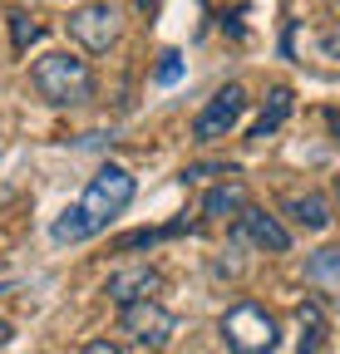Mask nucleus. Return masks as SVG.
<instances>
[{
	"mask_svg": "<svg viewBox=\"0 0 340 354\" xmlns=\"http://www.w3.org/2000/svg\"><path fill=\"white\" fill-rule=\"evenodd\" d=\"M30 84H35V94L45 104H55V109H79V104L94 99V69H89V59H79L69 50L39 55L30 64Z\"/></svg>",
	"mask_w": 340,
	"mask_h": 354,
	"instance_id": "1",
	"label": "nucleus"
},
{
	"mask_svg": "<svg viewBox=\"0 0 340 354\" xmlns=\"http://www.w3.org/2000/svg\"><path fill=\"white\" fill-rule=\"evenodd\" d=\"M217 335L232 354H276L281 344V320L257 300H237L227 315L217 320Z\"/></svg>",
	"mask_w": 340,
	"mask_h": 354,
	"instance_id": "2",
	"label": "nucleus"
},
{
	"mask_svg": "<svg viewBox=\"0 0 340 354\" xmlns=\"http://www.w3.org/2000/svg\"><path fill=\"white\" fill-rule=\"evenodd\" d=\"M134 192H138L134 172H129V167H118V162H104V167L89 177L84 197H79V212H84V221H89V232L99 236L114 216H123V212H129Z\"/></svg>",
	"mask_w": 340,
	"mask_h": 354,
	"instance_id": "3",
	"label": "nucleus"
},
{
	"mask_svg": "<svg viewBox=\"0 0 340 354\" xmlns=\"http://www.w3.org/2000/svg\"><path fill=\"white\" fill-rule=\"evenodd\" d=\"M118 335H129L138 349H163L168 339L178 335V315L158 300H138L118 310Z\"/></svg>",
	"mask_w": 340,
	"mask_h": 354,
	"instance_id": "4",
	"label": "nucleus"
},
{
	"mask_svg": "<svg viewBox=\"0 0 340 354\" xmlns=\"http://www.w3.org/2000/svg\"><path fill=\"white\" fill-rule=\"evenodd\" d=\"M118 30H123V15L118 6H109V0H89V6H79L69 15V39L84 44L89 55H104L118 44Z\"/></svg>",
	"mask_w": 340,
	"mask_h": 354,
	"instance_id": "5",
	"label": "nucleus"
},
{
	"mask_svg": "<svg viewBox=\"0 0 340 354\" xmlns=\"http://www.w3.org/2000/svg\"><path fill=\"white\" fill-rule=\"evenodd\" d=\"M242 113H247V88H242V84H222L217 94H212V99L197 109V118H193V138H197V143H217V138H227V133L242 123Z\"/></svg>",
	"mask_w": 340,
	"mask_h": 354,
	"instance_id": "6",
	"label": "nucleus"
},
{
	"mask_svg": "<svg viewBox=\"0 0 340 354\" xmlns=\"http://www.w3.org/2000/svg\"><path fill=\"white\" fill-rule=\"evenodd\" d=\"M232 236H237V241H247V246H257V251H286V246H291V232L281 227L276 216H267L262 207H242V212H237Z\"/></svg>",
	"mask_w": 340,
	"mask_h": 354,
	"instance_id": "7",
	"label": "nucleus"
},
{
	"mask_svg": "<svg viewBox=\"0 0 340 354\" xmlns=\"http://www.w3.org/2000/svg\"><path fill=\"white\" fill-rule=\"evenodd\" d=\"M163 290V276L153 266H129V271H114L109 276V300L123 310V305H138V300H153Z\"/></svg>",
	"mask_w": 340,
	"mask_h": 354,
	"instance_id": "8",
	"label": "nucleus"
},
{
	"mask_svg": "<svg viewBox=\"0 0 340 354\" xmlns=\"http://www.w3.org/2000/svg\"><path fill=\"white\" fill-rule=\"evenodd\" d=\"M281 207H286V216L296 221V227H306V232H325L335 221V212H330V202L321 192H291Z\"/></svg>",
	"mask_w": 340,
	"mask_h": 354,
	"instance_id": "9",
	"label": "nucleus"
},
{
	"mask_svg": "<svg viewBox=\"0 0 340 354\" xmlns=\"http://www.w3.org/2000/svg\"><path fill=\"white\" fill-rule=\"evenodd\" d=\"M291 109H296V94H291V88L286 84H276L271 88V94H267V104H262V113H257V123H251V138H271V133L291 118Z\"/></svg>",
	"mask_w": 340,
	"mask_h": 354,
	"instance_id": "10",
	"label": "nucleus"
},
{
	"mask_svg": "<svg viewBox=\"0 0 340 354\" xmlns=\"http://www.w3.org/2000/svg\"><path fill=\"white\" fill-rule=\"evenodd\" d=\"M183 232H193V221H188V216L168 221V227H138V232H123V236L114 241V251H118V256H129V251H143V246H158V241H173V236H183Z\"/></svg>",
	"mask_w": 340,
	"mask_h": 354,
	"instance_id": "11",
	"label": "nucleus"
},
{
	"mask_svg": "<svg viewBox=\"0 0 340 354\" xmlns=\"http://www.w3.org/2000/svg\"><path fill=\"white\" fill-rule=\"evenodd\" d=\"M247 207V187L242 183H217L202 197V216H237Z\"/></svg>",
	"mask_w": 340,
	"mask_h": 354,
	"instance_id": "12",
	"label": "nucleus"
},
{
	"mask_svg": "<svg viewBox=\"0 0 340 354\" xmlns=\"http://www.w3.org/2000/svg\"><path fill=\"white\" fill-rule=\"evenodd\" d=\"M325 349V310L316 300L301 305V344H296V354H321Z\"/></svg>",
	"mask_w": 340,
	"mask_h": 354,
	"instance_id": "13",
	"label": "nucleus"
},
{
	"mask_svg": "<svg viewBox=\"0 0 340 354\" xmlns=\"http://www.w3.org/2000/svg\"><path fill=\"white\" fill-rule=\"evenodd\" d=\"M50 236H55L60 246H79V241H89L94 232H89V221H84V212H79V207H64V212L50 221Z\"/></svg>",
	"mask_w": 340,
	"mask_h": 354,
	"instance_id": "14",
	"label": "nucleus"
},
{
	"mask_svg": "<svg viewBox=\"0 0 340 354\" xmlns=\"http://www.w3.org/2000/svg\"><path fill=\"white\" fill-rule=\"evenodd\" d=\"M6 25H10V44H15V55H25L30 44L45 39V25H39L30 10H10V15H6Z\"/></svg>",
	"mask_w": 340,
	"mask_h": 354,
	"instance_id": "15",
	"label": "nucleus"
},
{
	"mask_svg": "<svg viewBox=\"0 0 340 354\" xmlns=\"http://www.w3.org/2000/svg\"><path fill=\"white\" fill-rule=\"evenodd\" d=\"M306 276L311 281H340V246H325L306 261Z\"/></svg>",
	"mask_w": 340,
	"mask_h": 354,
	"instance_id": "16",
	"label": "nucleus"
},
{
	"mask_svg": "<svg viewBox=\"0 0 340 354\" xmlns=\"http://www.w3.org/2000/svg\"><path fill=\"white\" fill-rule=\"evenodd\" d=\"M153 79H158V84H178V79H183V55H178V50H163Z\"/></svg>",
	"mask_w": 340,
	"mask_h": 354,
	"instance_id": "17",
	"label": "nucleus"
},
{
	"mask_svg": "<svg viewBox=\"0 0 340 354\" xmlns=\"http://www.w3.org/2000/svg\"><path fill=\"white\" fill-rule=\"evenodd\" d=\"M321 55L325 59H340V30H325L321 35Z\"/></svg>",
	"mask_w": 340,
	"mask_h": 354,
	"instance_id": "18",
	"label": "nucleus"
},
{
	"mask_svg": "<svg viewBox=\"0 0 340 354\" xmlns=\"http://www.w3.org/2000/svg\"><path fill=\"white\" fill-rule=\"evenodd\" d=\"M79 354H123V349H118L114 339H89V344H84Z\"/></svg>",
	"mask_w": 340,
	"mask_h": 354,
	"instance_id": "19",
	"label": "nucleus"
},
{
	"mask_svg": "<svg viewBox=\"0 0 340 354\" xmlns=\"http://www.w3.org/2000/svg\"><path fill=\"white\" fill-rule=\"evenodd\" d=\"M10 335H15V330H10L6 320H0V349H6V344H10Z\"/></svg>",
	"mask_w": 340,
	"mask_h": 354,
	"instance_id": "20",
	"label": "nucleus"
},
{
	"mask_svg": "<svg viewBox=\"0 0 340 354\" xmlns=\"http://www.w3.org/2000/svg\"><path fill=\"white\" fill-rule=\"evenodd\" d=\"M335 197H340V183H335Z\"/></svg>",
	"mask_w": 340,
	"mask_h": 354,
	"instance_id": "21",
	"label": "nucleus"
}]
</instances>
